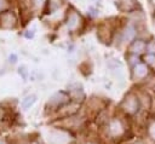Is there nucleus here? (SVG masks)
Masks as SVG:
<instances>
[{
	"label": "nucleus",
	"instance_id": "2",
	"mask_svg": "<svg viewBox=\"0 0 155 144\" xmlns=\"http://www.w3.org/2000/svg\"><path fill=\"white\" fill-rule=\"evenodd\" d=\"M120 109L125 115H128V116H133L138 114V111L142 109V104L138 94L133 92H130L128 94H126L122 102L120 103Z\"/></svg>",
	"mask_w": 155,
	"mask_h": 144
},
{
	"label": "nucleus",
	"instance_id": "13",
	"mask_svg": "<svg viewBox=\"0 0 155 144\" xmlns=\"http://www.w3.org/2000/svg\"><path fill=\"white\" fill-rule=\"evenodd\" d=\"M147 50L149 51V53L155 54V42H150L147 45Z\"/></svg>",
	"mask_w": 155,
	"mask_h": 144
},
{
	"label": "nucleus",
	"instance_id": "17",
	"mask_svg": "<svg viewBox=\"0 0 155 144\" xmlns=\"http://www.w3.org/2000/svg\"><path fill=\"white\" fill-rule=\"evenodd\" d=\"M131 144H145V143L142 142V140H137V142H133V143H131Z\"/></svg>",
	"mask_w": 155,
	"mask_h": 144
},
{
	"label": "nucleus",
	"instance_id": "8",
	"mask_svg": "<svg viewBox=\"0 0 155 144\" xmlns=\"http://www.w3.org/2000/svg\"><path fill=\"white\" fill-rule=\"evenodd\" d=\"M134 36H136V28H134V25L128 24L124 29V31H122V40L126 41V42H128V41L133 40Z\"/></svg>",
	"mask_w": 155,
	"mask_h": 144
},
{
	"label": "nucleus",
	"instance_id": "14",
	"mask_svg": "<svg viewBox=\"0 0 155 144\" xmlns=\"http://www.w3.org/2000/svg\"><path fill=\"white\" fill-rule=\"evenodd\" d=\"M45 1H46V0H33L34 5H35L36 7H40V6H42V5L45 4Z\"/></svg>",
	"mask_w": 155,
	"mask_h": 144
},
{
	"label": "nucleus",
	"instance_id": "19",
	"mask_svg": "<svg viewBox=\"0 0 155 144\" xmlns=\"http://www.w3.org/2000/svg\"><path fill=\"white\" fill-rule=\"evenodd\" d=\"M85 144H98V143H96V142H92V140H88V142H86Z\"/></svg>",
	"mask_w": 155,
	"mask_h": 144
},
{
	"label": "nucleus",
	"instance_id": "12",
	"mask_svg": "<svg viewBox=\"0 0 155 144\" xmlns=\"http://www.w3.org/2000/svg\"><path fill=\"white\" fill-rule=\"evenodd\" d=\"M144 59H145V63H147V64H149V65H155V54L148 53Z\"/></svg>",
	"mask_w": 155,
	"mask_h": 144
},
{
	"label": "nucleus",
	"instance_id": "20",
	"mask_svg": "<svg viewBox=\"0 0 155 144\" xmlns=\"http://www.w3.org/2000/svg\"><path fill=\"white\" fill-rule=\"evenodd\" d=\"M0 144H6V143H5L4 140H0Z\"/></svg>",
	"mask_w": 155,
	"mask_h": 144
},
{
	"label": "nucleus",
	"instance_id": "15",
	"mask_svg": "<svg viewBox=\"0 0 155 144\" xmlns=\"http://www.w3.org/2000/svg\"><path fill=\"white\" fill-rule=\"evenodd\" d=\"M10 61H11L12 63H15V62H16V56H15V54H12V56H10Z\"/></svg>",
	"mask_w": 155,
	"mask_h": 144
},
{
	"label": "nucleus",
	"instance_id": "9",
	"mask_svg": "<svg viewBox=\"0 0 155 144\" xmlns=\"http://www.w3.org/2000/svg\"><path fill=\"white\" fill-rule=\"evenodd\" d=\"M147 136L148 138L155 143V117H151L147 121Z\"/></svg>",
	"mask_w": 155,
	"mask_h": 144
},
{
	"label": "nucleus",
	"instance_id": "4",
	"mask_svg": "<svg viewBox=\"0 0 155 144\" xmlns=\"http://www.w3.org/2000/svg\"><path fill=\"white\" fill-rule=\"evenodd\" d=\"M17 23L16 15L12 11H4L0 13V25L2 28H13Z\"/></svg>",
	"mask_w": 155,
	"mask_h": 144
},
{
	"label": "nucleus",
	"instance_id": "10",
	"mask_svg": "<svg viewBox=\"0 0 155 144\" xmlns=\"http://www.w3.org/2000/svg\"><path fill=\"white\" fill-rule=\"evenodd\" d=\"M51 137H52L51 140L54 144H67V142H68L67 136L64 133H62V132H53L51 134Z\"/></svg>",
	"mask_w": 155,
	"mask_h": 144
},
{
	"label": "nucleus",
	"instance_id": "11",
	"mask_svg": "<svg viewBox=\"0 0 155 144\" xmlns=\"http://www.w3.org/2000/svg\"><path fill=\"white\" fill-rule=\"evenodd\" d=\"M35 102H36V97H35L34 94L27 96V97L22 100V106H23L24 109H28V108H30Z\"/></svg>",
	"mask_w": 155,
	"mask_h": 144
},
{
	"label": "nucleus",
	"instance_id": "1",
	"mask_svg": "<svg viewBox=\"0 0 155 144\" xmlns=\"http://www.w3.org/2000/svg\"><path fill=\"white\" fill-rule=\"evenodd\" d=\"M105 128H107V136L114 140L121 139L127 133L126 123L120 117H113L108 120L105 122Z\"/></svg>",
	"mask_w": 155,
	"mask_h": 144
},
{
	"label": "nucleus",
	"instance_id": "16",
	"mask_svg": "<svg viewBox=\"0 0 155 144\" xmlns=\"http://www.w3.org/2000/svg\"><path fill=\"white\" fill-rule=\"evenodd\" d=\"M4 7H5V4H4V1H2V0H0V11H1Z\"/></svg>",
	"mask_w": 155,
	"mask_h": 144
},
{
	"label": "nucleus",
	"instance_id": "18",
	"mask_svg": "<svg viewBox=\"0 0 155 144\" xmlns=\"http://www.w3.org/2000/svg\"><path fill=\"white\" fill-rule=\"evenodd\" d=\"M33 34H34L33 31H31V33H27V34H25V36H27V38H31V36H33Z\"/></svg>",
	"mask_w": 155,
	"mask_h": 144
},
{
	"label": "nucleus",
	"instance_id": "5",
	"mask_svg": "<svg viewBox=\"0 0 155 144\" xmlns=\"http://www.w3.org/2000/svg\"><path fill=\"white\" fill-rule=\"evenodd\" d=\"M149 74V69L147 67V64L144 63H136L133 65V70H132V76L134 80H143L148 76Z\"/></svg>",
	"mask_w": 155,
	"mask_h": 144
},
{
	"label": "nucleus",
	"instance_id": "6",
	"mask_svg": "<svg viewBox=\"0 0 155 144\" xmlns=\"http://www.w3.org/2000/svg\"><path fill=\"white\" fill-rule=\"evenodd\" d=\"M80 16L76 13V12H70L68 15V18H67V27L69 30H74L79 27V23H80Z\"/></svg>",
	"mask_w": 155,
	"mask_h": 144
},
{
	"label": "nucleus",
	"instance_id": "3",
	"mask_svg": "<svg viewBox=\"0 0 155 144\" xmlns=\"http://www.w3.org/2000/svg\"><path fill=\"white\" fill-rule=\"evenodd\" d=\"M69 100H70L69 94H67L65 92H57L50 98L48 105H51V106H53L56 109H61L64 105H67L69 103Z\"/></svg>",
	"mask_w": 155,
	"mask_h": 144
},
{
	"label": "nucleus",
	"instance_id": "7",
	"mask_svg": "<svg viewBox=\"0 0 155 144\" xmlns=\"http://www.w3.org/2000/svg\"><path fill=\"white\" fill-rule=\"evenodd\" d=\"M147 50V44L142 40H134L130 47V51L131 53H133L134 56L139 54V53H143L144 51Z\"/></svg>",
	"mask_w": 155,
	"mask_h": 144
}]
</instances>
